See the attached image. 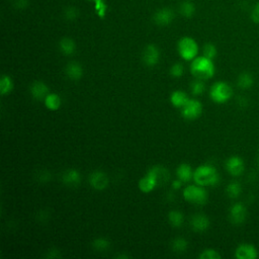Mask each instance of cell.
Instances as JSON below:
<instances>
[{
    "label": "cell",
    "instance_id": "cell-1",
    "mask_svg": "<svg viewBox=\"0 0 259 259\" xmlns=\"http://www.w3.org/2000/svg\"><path fill=\"white\" fill-rule=\"evenodd\" d=\"M194 180L202 187H216L220 182V175L213 165L204 164L195 170Z\"/></svg>",
    "mask_w": 259,
    "mask_h": 259
},
{
    "label": "cell",
    "instance_id": "cell-2",
    "mask_svg": "<svg viewBox=\"0 0 259 259\" xmlns=\"http://www.w3.org/2000/svg\"><path fill=\"white\" fill-rule=\"evenodd\" d=\"M191 72L197 79L208 80L215 75V65L213 60L202 56L193 60Z\"/></svg>",
    "mask_w": 259,
    "mask_h": 259
},
{
    "label": "cell",
    "instance_id": "cell-3",
    "mask_svg": "<svg viewBox=\"0 0 259 259\" xmlns=\"http://www.w3.org/2000/svg\"><path fill=\"white\" fill-rule=\"evenodd\" d=\"M177 51L183 60L193 61L198 56L199 45L191 36H183L177 43Z\"/></svg>",
    "mask_w": 259,
    "mask_h": 259
},
{
    "label": "cell",
    "instance_id": "cell-4",
    "mask_svg": "<svg viewBox=\"0 0 259 259\" xmlns=\"http://www.w3.org/2000/svg\"><path fill=\"white\" fill-rule=\"evenodd\" d=\"M183 198L191 204L204 206L208 203L209 194L204 187L196 184V186H189L183 190Z\"/></svg>",
    "mask_w": 259,
    "mask_h": 259
},
{
    "label": "cell",
    "instance_id": "cell-5",
    "mask_svg": "<svg viewBox=\"0 0 259 259\" xmlns=\"http://www.w3.org/2000/svg\"><path fill=\"white\" fill-rule=\"evenodd\" d=\"M233 95V90L231 86L226 82H216L210 91V96L213 101L217 103H225Z\"/></svg>",
    "mask_w": 259,
    "mask_h": 259
},
{
    "label": "cell",
    "instance_id": "cell-6",
    "mask_svg": "<svg viewBox=\"0 0 259 259\" xmlns=\"http://www.w3.org/2000/svg\"><path fill=\"white\" fill-rule=\"evenodd\" d=\"M203 114V104L198 99H190L181 108L182 117L188 121L199 119Z\"/></svg>",
    "mask_w": 259,
    "mask_h": 259
},
{
    "label": "cell",
    "instance_id": "cell-7",
    "mask_svg": "<svg viewBox=\"0 0 259 259\" xmlns=\"http://www.w3.org/2000/svg\"><path fill=\"white\" fill-rule=\"evenodd\" d=\"M142 60L147 67H155L160 60L159 48L153 44L146 46L142 54Z\"/></svg>",
    "mask_w": 259,
    "mask_h": 259
},
{
    "label": "cell",
    "instance_id": "cell-8",
    "mask_svg": "<svg viewBox=\"0 0 259 259\" xmlns=\"http://www.w3.org/2000/svg\"><path fill=\"white\" fill-rule=\"evenodd\" d=\"M90 187L95 191H104L109 183V178L107 174L101 170H95L91 172L88 178Z\"/></svg>",
    "mask_w": 259,
    "mask_h": 259
},
{
    "label": "cell",
    "instance_id": "cell-9",
    "mask_svg": "<svg viewBox=\"0 0 259 259\" xmlns=\"http://www.w3.org/2000/svg\"><path fill=\"white\" fill-rule=\"evenodd\" d=\"M175 17L174 11L172 8L163 7L158 9L153 15V21L158 26H167L172 23Z\"/></svg>",
    "mask_w": 259,
    "mask_h": 259
},
{
    "label": "cell",
    "instance_id": "cell-10",
    "mask_svg": "<svg viewBox=\"0 0 259 259\" xmlns=\"http://www.w3.org/2000/svg\"><path fill=\"white\" fill-rule=\"evenodd\" d=\"M29 93L34 100L42 101L45 100V98L50 93V88L44 81L36 80L31 83L29 87Z\"/></svg>",
    "mask_w": 259,
    "mask_h": 259
},
{
    "label": "cell",
    "instance_id": "cell-11",
    "mask_svg": "<svg viewBox=\"0 0 259 259\" xmlns=\"http://www.w3.org/2000/svg\"><path fill=\"white\" fill-rule=\"evenodd\" d=\"M62 182L68 188H77L81 183V174L77 169H67L62 174Z\"/></svg>",
    "mask_w": 259,
    "mask_h": 259
},
{
    "label": "cell",
    "instance_id": "cell-12",
    "mask_svg": "<svg viewBox=\"0 0 259 259\" xmlns=\"http://www.w3.org/2000/svg\"><path fill=\"white\" fill-rule=\"evenodd\" d=\"M66 76L72 81H78L83 76V67L79 62H69L65 68Z\"/></svg>",
    "mask_w": 259,
    "mask_h": 259
},
{
    "label": "cell",
    "instance_id": "cell-13",
    "mask_svg": "<svg viewBox=\"0 0 259 259\" xmlns=\"http://www.w3.org/2000/svg\"><path fill=\"white\" fill-rule=\"evenodd\" d=\"M246 216H247V211L242 204L236 203L231 207L229 212V218L233 224L243 223L246 219Z\"/></svg>",
    "mask_w": 259,
    "mask_h": 259
},
{
    "label": "cell",
    "instance_id": "cell-14",
    "mask_svg": "<svg viewBox=\"0 0 259 259\" xmlns=\"http://www.w3.org/2000/svg\"><path fill=\"white\" fill-rule=\"evenodd\" d=\"M138 187H139V190L142 193L149 194V193L153 192L158 187V183H157L156 179L154 178V176L150 172H147L146 175H144L139 180Z\"/></svg>",
    "mask_w": 259,
    "mask_h": 259
},
{
    "label": "cell",
    "instance_id": "cell-15",
    "mask_svg": "<svg viewBox=\"0 0 259 259\" xmlns=\"http://www.w3.org/2000/svg\"><path fill=\"white\" fill-rule=\"evenodd\" d=\"M191 226L193 230L196 232H205L210 228L211 222L209 217H207L206 215L197 214L193 216L191 220Z\"/></svg>",
    "mask_w": 259,
    "mask_h": 259
},
{
    "label": "cell",
    "instance_id": "cell-16",
    "mask_svg": "<svg viewBox=\"0 0 259 259\" xmlns=\"http://www.w3.org/2000/svg\"><path fill=\"white\" fill-rule=\"evenodd\" d=\"M244 161L238 157H230L226 162V169L232 176H240L244 172Z\"/></svg>",
    "mask_w": 259,
    "mask_h": 259
},
{
    "label": "cell",
    "instance_id": "cell-17",
    "mask_svg": "<svg viewBox=\"0 0 259 259\" xmlns=\"http://www.w3.org/2000/svg\"><path fill=\"white\" fill-rule=\"evenodd\" d=\"M148 172H150L154 176V178L158 183V187L161 186V184H165L170 178V173L168 169L161 165H156L151 167L149 170H148Z\"/></svg>",
    "mask_w": 259,
    "mask_h": 259
},
{
    "label": "cell",
    "instance_id": "cell-18",
    "mask_svg": "<svg viewBox=\"0 0 259 259\" xmlns=\"http://www.w3.org/2000/svg\"><path fill=\"white\" fill-rule=\"evenodd\" d=\"M235 256L238 259H255L258 256L255 247L249 244H242L237 247L235 251Z\"/></svg>",
    "mask_w": 259,
    "mask_h": 259
},
{
    "label": "cell",
    "instance_id": "cell-19",
    "mask_svg": "<svg viewBox=\"0 0 259 259\" xmlns=\"http://www.w3.org/2000/svg\"><path fill=\"white\" fill-rule=\"evenodd\" d=\"M59 50L64 56H72L76 52V43L69 36H65L59 42Z\"/></svg>",
    "mask_w": 259,
    "mask_h": 259
},
{
    "label": "cell",
    "instance_id": "cell-20",
    "mask_svg": "<svg viewBox=\"0 0 259 259\" xmlns=\"http://www.w3.org/2000/svg\"><path fill=\"white\" fill-rule=\"evenodd\" d=\"M194 173L195 170L188 163L180 164L176 169V176L182 182H190L192 179H194Z\"/></svg>",
    "mask_w": 259,
    "mask_h": 259
},
{
    "label": "cell",
    "instance_id": "cell-21",
    "mask_svg": "<svg viewBox=\"0 0 259 259\" xmlns=\"http://www.w3.org/2000/svg\"><path fill=\"white\" fill-rule=\"evenodd\" d=\"M189 100H190V98H189L188 94L182 90H175L170 95V102L172 103V105L174 107H177L180 109L186 105V103Z\"/></svg>",
    "mask_w": 259,
    "mask_h": 259
},
{
    "label": "cell",
    "instance_id": "cell-22",
    "mask_svg": "<svg viewBox=\"0 0 259 259\" xmlns=\"http://www.w3.org/2000/svg\"><path fill=\"white\" fill-rule=\"evenodd\" d=\"M178 10L183 17L191 18L196 13V5L192 0H183V1L179 3Z\"/></svg>",
    "mask_w": 259,
    "mask_h": 259
},
{
    "label": "cell",
    "instance_id": "cell-23",
    "mask_svg": "<svg viewBox=\"0 0 259 259\" xmlns=\"http://www.w3.org/2000/svg\"><path fill=\"white\" fill-rule=\"evenodd\" d=\"M14 87V83L12 78L7 75V74H3L0 78V93L1 95H7L9 94Z\"/></svg>",
    "mask_w": 259,
    "mask_h": 259
},
{
    "label": "cell",
    "instance_id": "cell-24",
    "mask_svg": "<svg viewBox=\"0 0 259 259\" xmlns=\"http://www.w3.org/2000/svg\"><path fill=\"white\" fill-rule=\"evenodd\" d=\"M168 222L174 228H180L184 223V216L180 211L173 210L168 213Z\"/></svg>",
    "mask_w": 259,
    "mask_h": 259
},
{
    "label": "cell",
    "instance_id": "cell-25",
    "mask_svg": "<svg viewBox=\"0 0 259 259\" xmlns=\"http://www.w3.org/2000/svg\"><path fill=\"white\" fill-rule=\"evenodd\" d=\"M44 103L48 109L55 112V110H58L61 107L62 100L57 93H49L48 96L45 98Z\"/></svg>",
    "mask_w": 259,
    "mask_h": 259
},
{
    "label": "cell",
    "instance_id": "cell-26",
    "mask_svg": "<svg viewBox=\"0 0 259 259\" xmlns=\"http://www.w3.org/2000/svg\"><path fill=\"white\" fill-rule=\"evenodd\" d=\"M171 248L175 253H184L189 248V242L182 237H177L172 240Z\"/></svg>",
    "mask_w": 259,
    "mask_h": 259
},
{
    "label": "cell",
    "instance_id": "cell-27",
    "mask_svg": "<svg viewBox=\"0 0 259 259\" xmlns=\"http://www.w3.org/2000/svg\"><path fill=\"white\" fill-rule=\"evenodd\" d=\"M91 246L97 252H105L110 248V241L104 237H98L92 241Z\"/></svg>",
    "mask_w": 259,
    "mask_h": 259
},
{
    "label": "cell",
    "instance_id": "cell-28",
    "mask_svg": "<svg viewBox=\"0 0 259 259\" xmlns=\"http://www.w3.org/2000/svg\"><path fill=\"white\" fill-rule=\"evenodd\" d=\"M226 192H227V195H228L229 198L237 199L241 195V193H242L241 184L239 182H237V181H233V182L228 184Z\"/></svg>",
    "mask_w": 259,
    "mask_h": 259
},
{
    "label": "cell",
    "instance_id": "cell-29",
    "mask_svg": "<svg viewBox=\"0 0 259 259\" xmlns=\"http://www.w3.org/2000/svg\"><path fill=\"white\" fill-rule=\"evenodd\" d=\"M253 84V78L249 73H242L241 75L238 77V86L242 89H248Z\"/></svg>",
    "mask_w": 259,
    "mask_h": 259
},
{
    "label": "cell",
    "instance_id": "cell-30",
    "mask_svg": "<svg viewBox=\"0 0 259 259\" xmlns=\"http://www.w3.org/2000/svg\"><path fill=\"white\" fill-rule=\"evenodd\" d=\"M191 90H192L193 95H195V96L202 95L206 90V84L204 83V80H201V79L194 80L191 84Z\"/></svg>",
    "mask_w": 259,
    "mask_h": 259
},
{
    "label": "cell",
    "instance_id": "cell-31",
    "mask_svg": "<svg viewBox=\"0 0 259 259\" xmlns=\"http://www.w3.org/2000/svg\"><path fill=\"white\" fill-rule=\"evenodd\" d=\"M200 259H221V254L212 248H208L203 250L200 255H199Z\"/></svg>",
    "mask_w": 259,
    "mask_h": 259
},
{
    "label": "cell",
    "instance_id": "cell-32",
    "mask_svg": "<svg viewBox=\"0 0 259 259\" xmlns=\"http://www.w3.org/2000/svg\"><path fill=\"white\" fill-rule=\"evenodd\" d=\"M79 16V10L75 6H68L64 11V17L68 21L76 20Z\"/></svg>",
    "mask_w": 259,
    "mask_h": 259
},
{
    "label": "cell",
    "instance_id": "cell-33",
    "mask_svg": "<svg viewBox=\"0 0 259 259\" xmlns=\"http://www.w3.org/2000/svg\"><path fill=\"white\" fill-rule=\"evenodd\" d=\"M170 75L174 78H180L184 74V66L181 63H174L170 67Z\"/></svg>",
    "mask_w": 259,
    "mask_h": 259
},
{
    "label": "cell",
    "instance_id": "cell-34",
    "mask_svg": "<svg viewBox=\"0 0 259 259\" xmlns=\"http://www.w3.org/2000/svg\"><path fill=\"white\" fill-rule=\"evenodd\" d=\"M217 54H218V51H217V48L214 44L208 43V44L205 45V47H204V56L205 57L213 60V59L216 58Z\"/></svg>",
    "mask_w": 259,
    "mask_h": 259
},
{
    "label": "cell",
    "instance_id": "cell-35",
    "mask_svg": "<svg viewBox=\"0 0 259 259\" xmlns=\"http://www.w3.org/2000/svg\"><path fill=\"white\" fill-rule=\"evenodd\" d=\"M251 19L259 24V1L254 5L252 11H251Z\"/></svg>",
    "mask_w": 259,
    "mask_h": 259
},
{
    "label": "cell",
    "instance_id": "cell-36",
    "mask_svg": "<svg viewBox=\"0 0 259 259\" xmlns=\"http://www.w3.org/2000/svg\"><path fill=\"white\" fill-rule=\"evenodd\" d=\"M15 8L24 9L29 5V0H14L13 2Z\"/></svg>",
    "mask_w": 259,
    "mask_h": 259
},
{
    "label": "cell",
    "instance_id": "cell-37",
    "mask_svg": "<svg viewBox=\"0 0 259 259\" xmlns=\"http://www.w3.org/2000/svg\"><path fill=\"white\" fill-rule=\"evenodd\" d=\"M47 258H50V259H55V258H60L61 257V254H60V251L56 248L54 249H50L48 252H47V255H46Z\"/></svg>",
    "mask_w": 259,
    "mask_h": 259
},
{
    "label": "cell",
    "instance_id": "cell-38",
    "mask_svg": "<svg viewBox=\"0 0 259 259\" xmlns=\"http://www.w3.org/2000/svg\"><path fill=\"white\" fill-rule=\"evenodd\" d=\"M182 181L180 180V179H176V180H174L173 182H172V188H173V190H179L180 188H181V186H182Z\"/></svg>",
    "mask_w": 259,
    "mask_h": 259
},
{
    "label": "cell",
    "instance_id": "cell-39",
    "mask_svg": "<svg viewBox=\"0 0 259 259\" xmlns=\"http://www.w3.org/2000/svg\"><path fill=\"white\" fill-rule=\"evenodd\" d=\"M258 164H259V154H258Z\"/></svg>",
    "mask_w": 259,
    "mask_h": 259
}]
</instances>
